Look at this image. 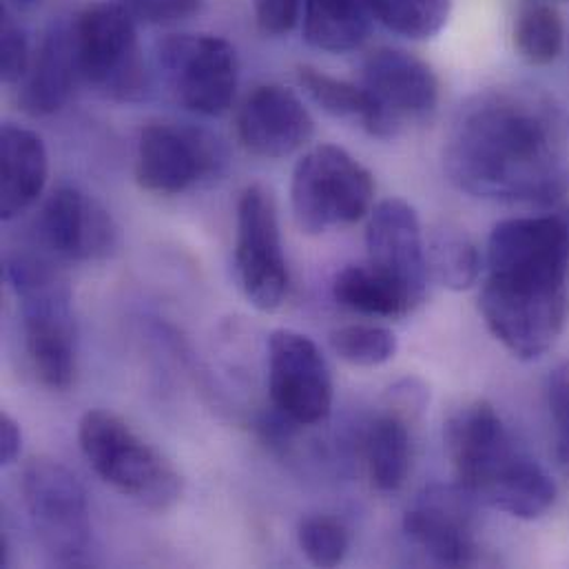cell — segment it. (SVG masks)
Returning <instances> with one entry per match:
<instances>
[{"label":"cell","instance_id":"cell-8","mask_svg":"<svg viewBox=\"0 0 569 569\" xmlns=\"http://www.w3.org/2000/svg\"><path fill=\"white\" fill-rule=\"evenodd\" d=\"M361 87L372 104L363 129L381 140H392L406 124L428 118L439 102L437 73L403 49L372 51L361 67Z\"/></svg>","mask_w":569,"mask_h":569},{"label":"cell","instance_id":"cell-23","mask_svg":"<svg viewBox=\"0 0 569 569\" xmlns=\"http://www.w3.org/2000/svg\"><path fill=\"white\" fill-rule=\"evenodd\" d=\"M430 276L450 290H468L481 276V256L466 231L441 227L426 244Z\"/></svg>","mask_w":569,"mask_h":569},{"label":"cell","instance_id":"cell-32","mask_svg":"<svg viewBox=\"0 0 569 569\" xmlns=\"http://www.w3.org/2000/svg\"><path fill=\"white\" fill-rule=\"evenodd\" d=\"M260 29L269 36L288 33L299 18L301 0H251Z\"/></svg>","mask_w":569,"mask_h":569},{"label":"cell","instance_id":"cell-7","mask_svg":"<svg viewBox=\"0 0 569 569\" xmlns=\"http://www.w3.org/2000/svg\"><path fill=\"white\" fill-rule=\"evenodd\" d=\"M20 490L31 528L60 566L82 563L91 541V517L80 481L53 459H29L22 466Z\"/></svg>","mask_w":569,"mask_h":569},{"label":"cell","instance_id":"cell-26","mask_svg":"<svg viewBox=\"0 0 569 569\" xmlns=\"http://www.w3.org/2000/svg\"><path fill=\"white\" fill-rule=\"evenodd\" d=\"M299 84L308 93V98L326 113L335 118L359 120L361 127L370 116V98L361 84H352L339 78H332L312 67H299Z\"/></svg>","mask_w":569,"mask_h":569},{"label":"cell","instance_id":"cell-28","mask_svg":"<svg viewBox=\"0 0 569 569\" xmlns=\"http://www.w3.org/2000/svg\"><path fill=\"white\" fill-rule=\"evenodd\" d=\"M297 541L303 557L317 568L339 566L350 548L348 530L330 517H310L301 521Z\"/></svg>","mask_w":569,"mask_h":569},{"label":"cell","instance_id":"cell-18","mask_svg":"<svg viewBox=\"0 0 569 569\" xmlns=\"http://www.w3.org/2000/svg\"><path fill=\"white\" fill-rule=\"evenodd\" d=\"M78 78L73 24L53 22L31 53L24 78L18 82V102L29 116H51L64 107Z\"/></svg>","mask_w":569,"mask_h":569},{"label":"cell","instance_id":"cell-17","mask_svg":"<svg viewBox=\"0 0 569 569\" xmlns=\"http://www.w3.org/2000/svg\"><path fill=\"white\" fill-rule=\"evenodd\" d=\"M312 133L310 111L292 89L282 84L258 87L238 113V138L258 158H288L303 149Z\"/></svg>","mask_w":569,"mask_h":569},{"label":"cell","instance_id":"cell-30","mask_svg":"<svg viewBox=\"0 0 569 569\" xmlns=\"http://www.w3.org/2000/svg\"><path fill=\"white\" fill-rule=\"evenodd\" d=\"M127 11L147 24H178L198 16L204 0H122Z\"/></svg>","mask_w":569,"mask_h":569},{"label":"cell","instance_id":"cell-3","mask_svg":"<svg viewBox=\"0 0 569 569\" xmlns=\"http://www.w3.org/2000/svg\"><path fill=\"white\" fill-rule=\"evenodd\" d=\"M7 278L20 301L24 346L36 377L51 390H67L76 377L71 288L49 260L31 253L7 262Z\"/></svg>","mask_w":569,"mask_h":569},{"label":"cell","instance_id":"cell-22","mask_svg":"<svg viewBox=\"0 0 569 569\" xmlns=\"http://www.w3.org/2000/svg\"><path fill=\"white\" fill-rule=\"evenodd\" d=\"M332 295L343 308L370 317H401L417 306L401 286L370 264L346 267L335 278Z\"/></svg>","mask_w":569,"mask_h":569},{"label":"cell","instance_id":"cell-33","mask_svg":"<svg viewBox=\"0 0 569 569\" xmlns=\"http://www.w3.org/2000/svg\"><path fill=\"white\" fill-rule=\"evenodd\" d=\"M22 452V432L18 421L2 412L0 415V466H11Z\"/></svg>","mask_w":569,"mask_h":569},{"label":"cell","instance_id":"cell-27","mask_svg":"<svg viewBox=\"0 0 569 569\" xmlns=\"http://www.w3.org/2000/svg\"><path fill=\"white\" fill-rule=\"evenodd\" d=\"M330 346L343 361L359 368H375L395 357L397 337L383 326L352 323L332 330Z\"/></svg>","mask_w":569,"mask_h":569},{"label":"cell","instance_id":"cell-19","mask_svg":"<svg viewBox=\"0 0 569 569\" xmlns=\"http://www.w3.org/2000/svg\"><path fill=\"white\" fill-rule=\"evenodd\" d=\"M49 176L42 138L29 129L4 124L0 131V216L13 220L36 204Z\"/></svg>","mask_w":569,"mask_h":569},{"label":"cell","instance_id":"cell-12","mask_svg":"<svg viewBox=\"0 0 569 569\" xmlns=\"http://www.w3.org/2000/svg\"><path fill=\"white\" fill-rule=\"evenodd\" d=\"M222 149L209 133L153 122L142 129L136 153V180L156 196H180L222 167Z\"/></svg>","mask_w":569,"mask_h":569},{"label":"cell","instance_id":"cell-31","mask_svg":"<svg viewBox=\"0 0 569 569\" xmlns=\"http://www.w3.org/2000/svg\"><path fill=\"white\" fill-rule=\"evenodd\" d=\"M550 410L559 437V455L569 466V363L555 370L548 388Z\"/></svg>","mask_w":569,"mask_h":569},{"label":"cell","instance_id":"cell-6","mask_svg":"<svg viewBox=\"0 0 569 569\" xmlns=\"http://www.w3.org/2000/svg\"><path fill=\"white\" fill-rule=\"evenodd\" d=\"M80 78L113 100H136L147 84L136 18L122 2H96L73 22Z\"/></svg>","mask_w":569,"mask_h":569},{"label":"cell","instance_id":"cell-15","mask_svg":"<svg viewBox=\"0 0 569 569\" xmlns=\"http://www.w3.org/2000/svg\"><path fill=\"white\" fill-rule=\"evenodd\" d=\"M368 264L401 286L415 303L423 301L428 271V251L417 211L390 198L372 207L366 227Z\"/></svg>","mask_w":569,"mask_h":569},{"label":"cell","instance_id":"cell-34","mask_svg":"<svg viewBox=\"0 0 569 569\" xmlns=\"http://www.w3.org/2000/svg\"><path fill=\"white\" fill-rule=\"evenodd\" d=\"M16 9H31V7H36L40 0H9Z\"/></svg>","mask_w":569,"mask_h":569},{"label":"cell","instance_id":"cell-11","mask_svg":"<svg viewBox=\"0 0 569 569\" xmlns=\"http://www.w3.org/2000/svg\"><path fill=\"white\" fill-rule=\"evenodd\" d=\"M446 450L459 486L479 503L526 457L488 401L468 403L448 419Z\"/></svg>","mask_w":569,"mask_h":569},{"label":"cell","instance_id":"cell-24","mask_svg":"<svg viewBox=\"0 0 569 569\" xmlns=\"http://www.w3.org/2000/svg\"><path fill=\"white\" fill-rule=\"evenodd\" d=\"M566 44V24L557 7L530 0L519 9L515 22V47L519 56L537 67L555 62Z\"/></svg>","mask_w":569,"mask_h":569},{"label":"cell","instance_id":"cell-20","mask_svg":"<svg viewBox=\"0 0 569 569\" xmlns=\"http://www.w3.org/2000/svg\"><path fill=\"white\" fill-rule=\"evenodd\" d=\"M372 20L370 0H303V38L328 53L357 49L368 38Z\"/></svg>","mask_w":569,"mask_h":569},{"label":"cell","instance_id":"cell-29","mask_svg":"<svg viewBox=\"0 0 569 569\" xmlns=\"http://www.w3.org/2000/svg\"><path fill=\"white\" fill-rule=\"evenodd\" d=\"M0 44H2V56H0L2 80L7 84H18L29 69L33 49L29 47L24 29L18 22H13V18L9 13H4V20H2Z\"/></svg>","mask_w":569,"mask_h":569},{"label":"cell","instance_id":"cell-13","mask_svg":"<svg viewBox=\"0 0 569 569\" xmlns=\"http://www.w3.org/2000/svg\"><path fill=\"white\" fill-rule=\"evenodd\" d=\"M269 390L276 408L295 423L315 426L330 415V368L310 337L286 328L271 335Z\"/></svg>","mask_w":569,"mask_h":569},{"label":"cell","instance_id":"cell-14","mask_svg":"<svg viewBox=\"0 0 569 569\" xmlns=\"http://www.w3.org/2000/svg\"><path fill=\"white\" fill-rule=\"evenodd\" d=\"M475 503L459 483L432 486L406 512L403 532L437 566H470L477 559Z\"/></svg>","mask_w":569,"mask_h":569},{"label":"cell","instance_id":"cell-4","mask_svg":"<svg viewBox=\"0 0 569 569\" xmlns=\"http://www.w3.org/2000/svg\"><path fill=\"white\" fill-rule=\"evenodd\" d=\"M78 441L91 470L122 497L151 512H167L180 501L182 477L178 470L118 415L84 412Z\"/></svg>","mask_w":569,"mask_h":569},{"label":"cell","instance_id":"cell-21","mask_svg":"<svg viewBox=\"0 0 569 569\" xmlns=\"http://www.w3.org/2000/svg\"><path fill=\"white\" fill-rule=\"evenodd\" d=\"M408 417L386 410L379 415L366 435V466L372 486L381 492H397L410 472L412 437Z\"/></svg>","mask_w":569,"mask_h":569},{"label":"cell","instance_id":"cell-5","mask_svg":"<svg viewBox=\"0 0 569 569\" xmlns=\"http://www.w3.org/2000/svg\"><path fill=\"white\" fill-rule=\"evenodd\" d=\"M372 200L370 171L341 147L317 144L295 164L290 202L297 227L306 236L363 220L372 211Z\"/></svg>","mask_w":569,"mask_h":569},{"label":"cell","instance_id":"cell-2","mask_svg":"<svg viewBox=\"0 0 569 569\" xmlns=\"http://www.w3.org/2000/svg\"><path fill=\"white\" fill-rule=\"evenodd\" d=\"M481 312L519 359L543 357L568 317L569 211L499 222L488 240Z\"/></svg>","mask_w":569,"mask_h":569},{"label":"cell","instance_id":"cell-9","mask_svg":"<svg viewBox=\"0 0 569 569\" xmlns=\"http://www.w3.org/2000/svg\"><path fill=\"white\" fill-rule=\"evenodd\" d=\"M164 78L182 107L200 116H222L231 109L240 64L236 47L209 33H180L160 44Z\"/></svg>","mask_w":569,"mask_h":569},{"label":"cell","instance_id":"cell-16","mask_svg":"<svg viewBox=\"0 0 569 569\" xmlns=\"http://www.w3.org/2000/svg\"><path fill=\"white\" fill-rule=\"evenodd\" d=\"M44 247L71 262L102 260L118 244V229L109 211L73 187H60L44 202L38 220Z\"/></svg>","mask_w":569,"mask_h":569},{"label":"cell","instance_id":"cell-25","mask_svg":"<svg viewBox=\"0 0 569 569\" xmlns=\"http://www.w3.org/2000/svg\"><path fill=\"white\" fill-rule=\"evenodd\" d=\"M375 20L410 40L435 38L450 18L452 0H370Z\"/></svg>","mask_w":569,"mask_h":569},{"label":"cell","instance_id":"cell-10","mask_svg":"<svg viewBox=\"0 0 569 569\" xmlns=\"http://www.w3.org/2000/svg\"><path fill=\"white\" fill-rule=\"evenodd\" d=\"M236 273L247 299L260 310H278L288 295V267L278 209L271 191L249 187L238 202Z\"/></svg>","mask_w":569,"mask_h":569},{"label":"cell","instance_id":"cell-1","mask_svg":"<svg viewBox=\"0 0 569 569\" xmlns=\"http://www.w3.org/2000/svg\"><path fill=\"white\" fill-rule=\"evenodd\" d=\"M443 164L472 198L557 202L569 193V111L541 89L479 93L457 113Z\"/></svg>","mask_w":569,"mask_h":569}]
</instances>
